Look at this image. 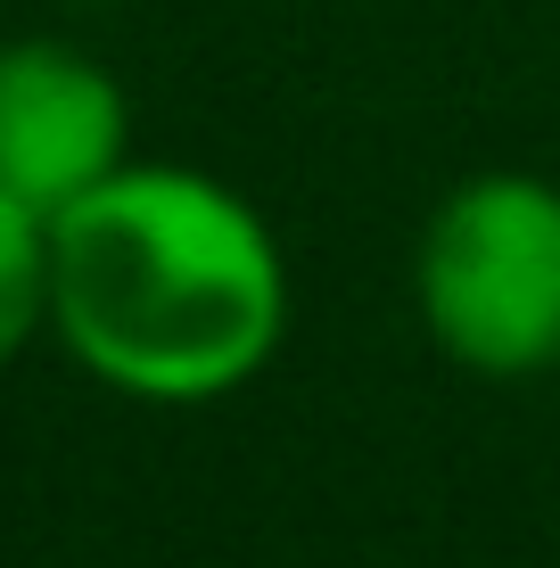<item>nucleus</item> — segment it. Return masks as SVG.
Returning a JSON list of instances; mask_svg holds the SVG:
<instances>
[{
  "instance_id": "f257e3e1",
  "label": "nucleus",
  "mask_w": 560,
  "mask_h": 568,
  "mask_svg": "<svg viewBox=\"0 0 560 568\" xmlns=\"http://www.w3.org/2000/svg\"><path fill=\"white\" fill-rule=\"evenodd\" d=\"M50 329L115 396L215 404L288 338L281 240L198 165H115L50 214Z\"/></svg>"
},
{
  "instance_id": "f03ea898",
  "label": "nucleus",
  "mask_w": 560,
  "mask_h": 568,
  "mask_svg": "<svg viewBox=\"0 0 560 568\" xmlns=\"http://www.w3.org/2000/svg\"><path fill=\"white\" fill-rule=\"evenodd\" d=\"M429 338L461 371L528 379L560 363V182L470 173L429 214L413 256Z\"/></svg>"
},
{
  "instance_id": "7ed1b4c3",
  "label": "nucleus",
  "mask_w": 560,
  "mask_h": 568,
  "mask_svg": "<svg viewBox=\"0 0 560 568\" xmlns=\"http://www.w3.org/2000/svg\"><path fill=\"white\" fill-rule=\"evenodd\" d=\"M132 108L115 74L74 42H0V190L58 214L124 165Z\"/></svg>"
},
{
  "instance_id": "20e7f679",
  "label": "nucleus",
  "mask_w": 560,
  "mask_h": 568,
  "mask_svg": "<svg viewBox=\"0 0 560 568\" xmlns=\"http://www.w3.org/2000/svg\"><path fill=\"white\" fill-rule=\"evenodd\" d=\"M42 322H50V214L0 190V363L26 355Z\"/></svg>"
}]
</instances>
